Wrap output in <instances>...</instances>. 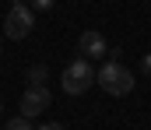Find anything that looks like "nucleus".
Wrapping results in <instances>:
<instances>
[{
    "label": "nucleus",
    "mask_w": 151,
    "mask_h": 130,
    "mask_svg": "<svg viewBox=\"0 0 151 130\" xmlns=\"http://www.w3.org/2000/svg\"><path fill=\"white\" fill-rule=\"evenodd\" d=\"M95 85L102 88L106 95H113V98H123V95L134 91V74H130V67L106 60V63L95 70Z\"/></svg>",
    "instance_id": "1"
},
{
    "label": "nucleus",
    "mask_w": 151,
    "mask_h": 130,
    "mask_svg": "<svg viewBox=\"0 0 151 130\" xmlns=\"http://www.w3.org/2000/svg\"><path fill=\"white\" fill-rule=\"evenodd\" d=\"M91 85H95V67H91L88 60H74V63H67L63 74H60V88H63V95H84Z\"/></svg>",
    "instance_id": "2"
},
{
    "label": "nucleus",
    "mask_w": 151,
    "mask_h": 130,
    "mask_svg": "<svg viewBox=\"0 0 151 130\" xmlns=\"http://www.w3.org/2000/svg\"><path fill=\"white\" fill-rule=\"evenodd\" d=\"M32 28H35V11H28V4L7 11V18H4V35L7 39H28Z\"/></svg>",
    "instance_id": "3"
},
{
    "label": "nucleus",
    "mask_w": 151,
    "mask_h": 130,
    "mask_svg": "<svg viewBox=\"0 0 151 130\" xmlns=\"http://www.w3.org/2000/svg\"><path fill=\"white\" fill-rule=\"evenodd\" d=\"M49 102H53L49 88H25V95H21V116L35 120V116H42L49 109Z\"/></svg>",
    "instance_id": "4"
},
{
    "label": "nucleus",
    "mask_w": 151,
    "mask_h": 130,
    "mask_svg": "<svg viewBox=\"0 0 151 130\" xmlns=\"http://www.w3.org/2000/svg\"><path fill=\"white\" fill-rule=\"evenodd\" d=\"M77 49H81V60H99V56H109V42H106V35H102V32H95V28L81 32Z\"/></svg>",
    "instance_id": "5"
},
{
    "label": "nucleus",
    "mask_w": 151,
    "mask_h": 130,
    "mask_svg": "<svg viewBox=\"0 0 151 130\" xmlns=\"http://www.w3.org/2000/svg\"><path fill=\"white\" fill-rule=\"evenodd\" d=\"M25 78H28V88H46V81H49V67H46V63H32V67L25 70Z\"/></svg>",
    "instance_id": "6"
},
{
    "label": "nucleus",
    "mask_w": 151,
    "mask_h": 130,
    "mask_svg": "<svg viewBox=\"0 0 151 130\" xmlns=\"http://www.w3.org/2000/svg\"><path fill=\"white\" fill-rule=\"evenodd\" d=\"M4 130H32V123H28L25 116H11V120L4 123Z\"/></svg>",
    "instance_id": "7"
},
{
    "label": "nucleus",
    "mask_w": 151,
    "mask_h": 130,
    "mask_svg": "<svg viewBox=\"0 0 151 130\" xmlns=\"http://www.w3.org/2000/svg\"><path fill=\"white\" fill-rule=\"evenodd\" d=\"M56 0H32V11H53Z\"/></svg>",
    "instance_id": "8"
},
{
    "label": "nucleus",
    "mask_w": 151,
    "mask_h": 130,
    "mask_svg": "<svg viewBox=\"0 0 151 130\" xmlns=\"http://www.w3.org/2000/svg\"><path fill=\"white\" fill-rule=\"evenodd\" d=\"M141 74H148V78H151V53L141 60Z\"/></svg>",
    "instance_id": "9"
},
{
    "label": "nucleus",
    "mask_w": 151,
    "mask_h": 130,
    "mask_svg": "<svg viewBox=\"0 0 151 130\" xmlns=\"http://www.w3.org/2000/svg\"><path fill=\"white\" fill-rule=\"evenodd\" d=\"M39 130H67V127H63V123H42Z\"/></svg>",
    "instance_id": "10"
},
{
    "label": "nucleus",
    "mask_w": 151,
    "mask_h": 130,
    "mask_svg": "<svg viewBox=\"0 0 151 130\" xmlns=\"http://www.w3.org/2000/svg\"><path fill=\"white\" fill-rule=\"evenodd\" d=\"M21 4H25V0H11V7H21Z\"/></svg>",
    "instance_id": "11"
},
{
    "label": "nucleus",
    "mask_w": 151,
    "mask_h": 130,
    "mask_svg": "<svg viewBox=\"0 0 151 130\" xmlns=\"http://www.w3.org/2000/svg\"><path fill=\"white\" fill-rule=\"evenodd\" d=\"M0 116H4V98H0Z\"/></svg>",
    "instance_id": "12"
},
{
    "label": "nucleus",
    "mask_w": 151,
    "mask_h": 130,
    "mask_svg": "<svg viewBox=\"0 0 151 130\" xmlns=\"http://www.w3.org/2000/svg\"><path fill=\"white\" fill-rule=\"evenodd\" d=\"M0 49H4V42H0Z\"/></svg>",
    "instance_id": "13"
}]
</instances>
